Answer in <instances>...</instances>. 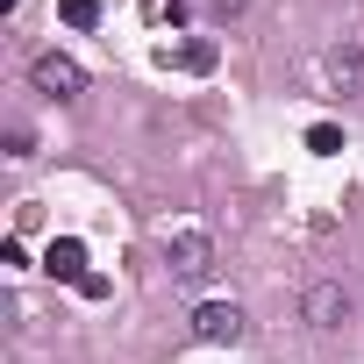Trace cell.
I'll return each instance as SVG.
<instances>
[{
  "mask_svg": "<svg viewBox=\"0 0 364 364\" xmlns=\"http://www.w3.org/2000/svg\"><path fill=\"white\" fill-rule=\"evenodd\" d=\"M164 264H171V279L208 286V279H215V236H208V229H178V236H164Z\"/></svg>",
  "mask_w": 364,
  "mask_h": 364,
  "instance_id": "cell-1",
  "label": "cell"
},
{
  "mask_svg": "<svg viewBox=\"0 0 364 364\" xmlns=\"http://www.w3.org/2000/svg\"><path fill=\"white\" fill-rule=\"evenodd\" d=\"M29 79H36V93H50V100H79V93H86V72H79L65 50H43V58L29 65Z\"/></svg>",
  "mask_w": 364,
  "mask_h": 364,
  "instance_id": "cell-2",
  "label": "cell"
},
{
  "mask_svg": "<svg viewBox=\"0 0 364 364\" xmlns=\"http://www.w3.org/2000/svg\"><path fill=\"white\" fill-rule=\"evenodd\" d=\"M300 321H307V328H343V321H350V293H343L336 279H314V286L300 293Z\"/></svg>",
  "mask_w": 364,
  "mask_h": 364,
  "instance_id": "cell-3",
  "label": "cell"
},
{
  "mask_svg": "<svg viewBox=\"0 0 364 364\" xmlns=\"http://www.w3.org/2000/svg\"><path fill=\"white\" fill-rule=\"evenodd\" d=\"M193 336L200 343H243V307L236 300H200L193 307Z\"/></svg>",
  "mask_w": 364,
  "mask_h": 364,
  "instance_id": "cell-4",
  "label": "cell"
},
{
  "mask_svg": "<svg viewBox=\"0 0 364 364\" xmlns=\"http://www.w3.org/2000/svg\"><path fill=\"white\" fill-rule=\"evenodd\" d=\"M321 72H328V86H336V93H364V36H343V43H328Z\"/></svg>",
  "mask_w": 364,
  "mask_h": 364,
  "instance_id": "cell-5",
  "label": "cell"
},
{
  "mask_svg": "<svg viewBox=\"0 0 364 364\" xmlns=\"http://www.w3.org/2000/svg\"><path fill=\"white\" fill-rule=\"evenodd\" d=\"M43 272H50V279H79V286H86V243H79V236H58V243L43 250Z\"/></svg>",
  "mask_w": 364,
  "mask_h": 364,
  "instance_id": "cell-6",
  "label": "cell"
},
{
  "mask_svg": "<svg viewBox=\"0 0 364 364\" xmlns=\"http://www.w3.org/2000/svg\"><path fill=\"white\" fill-rule=\"evenodd\" d=\"M65 22H72V29H93V22H100V0H65Z\"/></svg>",
  "mask_w": 364,
  "mask_h": 364,
  "instance_id": "cell-7",
  "label": "cell"
},
{
  "mask_svg": "<svg viewBox=\"0 0 364 364\" xmlns=\"http://www.w3.org/2000/svg\"><path fill=\"white\" fill-rule=\"evenodd\" d=\"M8 157H15V164H22V157H36V136H29L22 122H8Z\"/></svg>",
  "mask_w": 364,
  "mask_h": 364,
  "instance_id": "cell-8",
  "label": "cell"
},
{
  "mask_svg": "<svg viewBox=\"0 0 364 364\" xmlns=\"http://www.w3.org/2000/svg\"><path fill=\"white\" fill-rule=\"evenodd\" d=\"M178 65H186V72H208V65H215V43H186V50H178Z\"/></svg>",
  "mask_w": 364,
  "mask_h": 364,
  "instance_id": "cell-9",
  "label": "cell"
}]
</instances>
